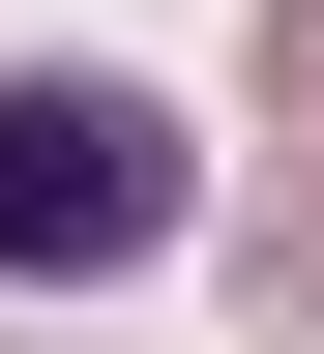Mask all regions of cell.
Here are the masks:
<instances>
[{
	"mask_svg": "<svg viewBox=\"0 0 324 354\" xmlns=\"http://www.w3.org/2000/svg\"><path fill=\"white\" fill-rule=\"evenodd\" d=\"M207 177H177V118L118 59H0V266H148Z\"/></svg>",
	"mask_w": 324,
	"mask_h": 354,
	"instance_id": "6da1fadb",
	"label": "cell"
},
{
	"mask_svg": "<svg viewBox=\"0 0 324 354\" xmlns=\"http://www.w3.org/2000/svg\"><path fill=\"white\" fill-rule=\"evenodd\" d=\"M236 295H265V325H324V177H295V207H236Z\"/></svg>",
	"mask_w": 324,
	"mask_h": 354,
	"instance_id": "7a4b0ae2",
	"label": "cell"
},
{
	"mask_svg": "<svg viewBox=\"0 0 324 354\" xmlns=\"http://www.w3.org/2000/svg\"><path fill=\"white\" fill-rule=\"evenodd\" d=\"M265 118H295V148H324V0H265Z\"/></svg>",
	"mask_w": 324,
	"mask_h": 354,
	"instance_id": "3957f363",
	"label": "cell"
}]
</instances>
